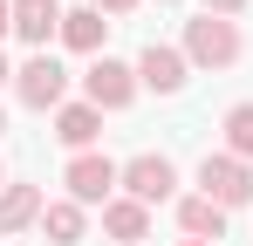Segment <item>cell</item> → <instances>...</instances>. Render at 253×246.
Wrapping results in <instances>:
<instances>
[{
    "instance_id": "4fadbf2b",
    "label": "cell",
    "mask_w": 253,
    "mask_h": 246,
    "mask_svg": "<svg viewBox=\"0 0 253 246\" xmlns=\"http://www.w3.org/2000/svg\"><path fill=\"white\" fill-rule=\"evenodd\" d=\"M42 233H48V246H83V205H76V199H55L42 212Z\"/></svg>"
},
{
    "instance_id": "ffe728a7",
    "label": "cell",
    "mask_w": 253,
    "mask_h": 246,
    "mask_svg": "<svg viewBox=\"0 0 253 246\" xmlns=\"http://www.w3.org/2000/svg\"><path fill=\"white\" fill-rule=\"evenodd\" d=\"M0 192H7V164H0Z\"/></svg>"
},
{
    "instance_id": "8992f818",
    "label": "cell",
    "mask_w": 253,
    "mask_h": 246,
    "mask_svg": "<svg viewBox=\"0 0 253 246\" xmlns=\"http://www.w3.org/2000/svg\"><path fill=\"white\" fill-rule=\"evenodd\" d=\"M83 89H89V103L96 110H124L130 96H137V69H124V62H89V76H83Z\"/></svg>"
},
{
    "instance_id": "9c48e42d",
    "label": "cell",
    "mask_w": 253,
    "mask_h": 246,
    "mask_svg": "<svg viewBox=\"0 0 253 246\" xmlns=\"http://www.w3.org/2000/svg\"><path fill=\"white\" fill-rule=\"evenodd\" d=\"M55 137H62L69 151H89V144L103 137V110H96V103H62V110H55Z\"/></svg>"
},
{
    "instance_id": "d6986e66",
    "label": "cell",
    "mask_w": 253,
    "mask_h": 246,
    "mask_svg": "<svg viewBox=\"0 0 253 246\" xmlns=\"http://www.w3.org/2000/svg\"><path fill=\"white\" fill-rule=\"evenodd\" d=\"M0 82H14V69H7V55H0Z\"/></svg>"
},
{
    "instance_id": "7c38bea8",
    "label": "cell",
    "mask_w": 253,
    "mask_h": 246,
    "mask_svg": "<svg viewBox=\"0 0 253 246\" xmlns=\"http://www.w3.org/2000/svg\"><path fill=\"white\" fill-rule=\"evenodd\" d=\"M42 212H48V199L35 185H7V192H0V233H21V226H35Z\"/></svg>"
},
{
    "instance_id": "2e32d148",
    "label": "cell",
    "mask_w": 253,
    "mask_h": 246,
    "mask_svg": "<svg viewBox=\"0 0 253 246\" xmlns=\"http://www.w3.org/2000/svg\"><path fill=\"white\" fill-rule=\"evenodd\" d=\"M240 7H247V0H206V14H226V21H233Z\"/></svg>"
},
{
    "instance_id": "52a82bcc",
    "label": "cell",
    "mask_w": 253,
    "mask_h": 246,
    "mask_svg": "<svg viewBox=\"0 0 253 246\" xmlns=\"http://www.w3.org/2000/svg\"><path fill=\"white\" fill-rule=\"evenodd\" d=\"M137 82H144V89H158V96H178V89H185V48L151 41V48L137 55Z\"/></svg>"
},
{
    "instance_id": "277c9868",
    "label": "cell",
    "mask_w": 253,
    "mask_h": 246,
    "mask_svg": "<svg viewBox=\"0 0 253 246\" xmlns=\"http://www.w3.org/2000/svg\"><path fill=\"white\" fill-rule=\"evenodd\" d=\"M124 192L137 205H165L171 192H178V164L165 158V151H144V158H130L124 164Z\"/></svg>"
},
{
    "instance_id": "5bb4252c",
    "label": "cell",
    "mask_w": 253,
    "mask_h": 246,
    "mask_svg": "<svg viewBox=\"0 0 253 246\" xmlns=\"http://www.w3.org/2000/svg\"><path fill=\"white\" fill-rule=\"evenodd\" d=\"M103 35H110V21H103L96 7H76V14H62V41H69V48L96 55V48H103Z\"/></svg>"
},
{
    "instance_id": "ac0fdd59",
    "label": "cell",
    "mask_w": 253,
    "mask_h": 246,
    "mask_svg": "<svg viewBox=\"0 0 253 246\" xmlns=\"http://www.w3.org/2000/svg\"><path fill=\"white\" fill-rule=\"evenodd\" d=\"M0 35H14V0H0Z\"/></svg>"
},
{
    "instance_id": "44dd1931",
    "label": "cell",
    "mask_w": 253,
    "mask_h": 246,
    "mask_svg": "<svg viewBox=\"0 0 253 246\" xmlns=\"http://www.w3.org/2000/svg\"><path fill=\"white\" fill-rule=\"evenodd\" d=\"M185 246H212V240H185Z\"/></svg>"
},
{
    "instance_id": "30bf717a",
    "label": "cell",
    "mask_w": 253,
    "mask_h": 246,
    "mask_svg": "<svg viewBox=\"0 0 253 246\" xmlns=\"http://www.w3.org/2000/svg\"><path fill=\"white\" fill-rule=\"evenodd\" d=\"M178 226H185V240H212V246H219V233H226V212H219L206 192H192V199H178Z\"/></svg>"
},
{
    "instance_id": "8fae6325",
    "label": "cell",
    "mask_w": 253,
    "mask_h": 246,
    "mask_svg": "<svg viewBox=\"0 0 253 246\" xmlns=\"http://www.w3.org/2000/svg\"><path fill=\"white\" fill-rule=\"evenodd\" d=\"M103 233H110V240H124V246H137L144 233H151V205H137V199H110V205H103Z\"/></svg>"
},
{
    "instance_id": "5b68a950",
    "label": "cell",
    "mask_w": 253,
    "mask_h": 246,
    "mask_svg": "<svg viewBox=\"0 0 253 246\" xmlns=\"http://www.w3.org/2000/svg\"><path fill=\"white\" fill-rule=\"evenodd\" d=\"M199 192H206L219 212H233V205H247V199H253V171H247L240 158H226V151H219V158L199 164Z\"/></svg>"
},
{
    "instance_id": "7402d4cb",
    "label": "cell",
    "mask_w": 253,
    "mask_h": 246,
    "mask_svg": "<svg viewBox=\"0 0 253 246\" xmlns=\"http://www.w3.org/2000/svg\"><path fill=\"white\" fill-rule=\"evenodd\" d=\"M0 130H7V110H0Z\"/></svg>"
},
{
    "instance_id": "3957f363",
    "label": "cell",
    "mask_w": 253,
    "mask_h": 246,
    "mask_svg": "<svg viewBox=\"0 0 253 246\" xmlns=\"http://www.w3.org/2000/svg\"><path fill=\"white\" fill-rule=\"evenodd\" d=\"M62 185H69V199H76V205H110V192L124 185V171H117L110 158H96V151H76L69 171H62Z\"/></svg>"
},
{
    "instance_id": "e0dca14e",
    "label": "cell",
    "mask_w": 253,
    "mask_h": 246,
    "mask_svg": "<svg viewBox=\"0 0 253 246\" xmlns=\"http://www.w3.org/2000/svg\"><path fill=\"white\" fill-rule=\"evenodd\" d=\"M137 0H96V14H130Z\"/></svg>"
},
{
    "instance_id": "7a4b0ae2",
    "label": "cell",
    "mask_w": 253,
    "mask_h": 246,
    "mask_svg": "<svg viewBox=\"0 0 253 246\" xmlns=\"http://www.w3.org/2000/svg\"><path fill=\"white\" fill-rule=\"evenodd\" d=\"M14 96H21L28 110H62V96H69V69H62L55 55H28V62L14 69Z\"/></svg>"
},
{
    "instance_id": "6da1fadb",
    "label": "cell",
    "mask_w": 253,
    "mask_h": 246,
    "mask_svg": "<svg viewBox=\"0 0 253 246\" xmlns=\"http://www.w3.org/2000/svg\"><path fill=\"white\" fill-rule=\"evenodd\" d=\"M185 62H199V69H233V62H240V28H233L226 14L185 21Z\"/></svg>"
},
{
    "instance_id": "9a60e30c",
    "label": "cell",
    "mask_w": 253,
    "mask_h": 246,
    "mask_svg": "<svg viewBox=\"0 0 253 246\" xmlns=\"http://www.w3.org/2000/svg\"><path fill=\"white\" fill-rule=\"evenodd\" d=\"M226 158L253 164V103H233L226 110Z\"/></svg>"
},
{
    "instance_id": "ba28073f",
    "label": "cell",
    "mask_w": 253,
    "mask_h": 246,
    "mask_svg": "<svg viewBox=\"0 0 253 246\" xmlns=\"http://www.w3.org/2000/svg\"><path fill=\"white\" fill-rule=\"evenodd\" d=\"M14 35L48 55V35H62V7L55 0H14Z\"/></svg>"
}]
</instances>
